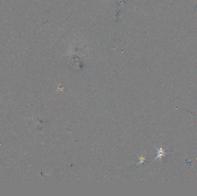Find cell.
Here are the masks:
<instances>
[{
    "instance_id": "obj_1",
    "label": "cell",
    "mask_w": 197,
    "mask_h": 196,
    "mask_svg": "<svg viewBox=\"0 0 197 196\" xmlns=\"http://www.w3.org/2000/svg\"><path fill=\"white\" fill-rule=\"evenodd\" d=\"M156 150H158V156H157V157L155 158V160H156V159H158V158L161 159L163 157H164L165 156V154H166L167 153L164 152V151L163 150V149L162 147H160L159 150H158V149H156Z\"/></svg>"
}]
</instances>
